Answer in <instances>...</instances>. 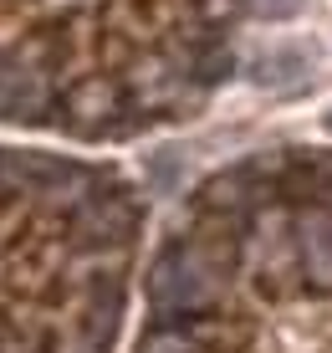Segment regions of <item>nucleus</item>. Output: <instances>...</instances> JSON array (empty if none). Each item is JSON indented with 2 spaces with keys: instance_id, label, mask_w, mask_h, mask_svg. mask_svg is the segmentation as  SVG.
I'll list each match as a JSON object with an SVG mask.
<instances>
[{
  "instance_id": "nucleus-1",
  "label": "nucleus",
  "mask_w": 332,
  "mask_h": 353,
  "mask_svg": "<svg viewBox=\"0 0 332 353\" xmlns=\"http://www.w3.org/2000/svg\"><path fill=\"white\" fill-rule=\"evenodd\" d=\"M133 353H332V149L210 174L149 266Z\"/></svg>"
},
{
  "instance_id": "nucleus-2",
  "label": "nucleus",
  "mask_w": 332,
  "mask_h": 353,
  "mask_svg": "<svg viewBox=\"0 0 332 353\" xmlns=\"http://www.w3.org/2000/svg\"><path fill=\"white\" fill-rule=\"evenodd\" d=\"M251 0H0V123L138 139L236 72Z\"/></svg>"
},
{
  "instance_id": "nucleus-3",
  "label": "nucleus",
  "mask_w": 332,
  "mask_h": 353,
  "mask_svg": "<svg viewBox=\"0 0 332 353\" xmlns=\"http://www.w3.org/2000/svg\"><path fill=\"white\" fill-rule=\"evenodd\" d=\"M138 230L118 169L0 149V353H113Z\"/></svg>"
},
{
  "instance_id": "nucleus-4",
  "label": "nucleus",
  "mask_w": 332,
  "mask_h": 353,
  "mask_svg": "<svg viewBox=\"0 0 332 353\" xmlns=\"http://www.w3.org/2000/svg\"><path fill=\"white\" fill-rule=\"evenodd\" d=\"M327 133H332V113H327Z\"/></svg>"
}]
</instances>
